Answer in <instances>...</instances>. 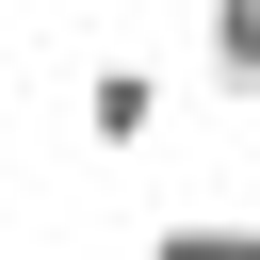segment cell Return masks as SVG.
Wrapping results in <instances>:
<instances>
[{
    "instance_id": "1",
    "label": "cell",
    "mask_w": 260,
    "mask_h": 260,
    "mask_svg": "<svg viewBox=\"0 0 260 260\" xmlns=\"http://www.w3.org/2000/svg\"><path fill=\"white\" fill-rule=\"evenodd\" d=\"M81 146H114V162L162 146V81H146V65H98V81H81Z\"/></svg>"
},
{
    "instance_id": "3",
    "label": "cell",
    "mask_w": 260,
    "mask_h": 260,
    "mask_svg": "<svg viewBox=\"0 0 260 260\" xmlns=\"http://www.w3.org/2000/svg\"><path fill=\"white\" fill-rule=\"evenodd\" d=\"M244 244H260L244 211H162V228H146V260H244Z\"/></svg>"
},
{
    "instance_id": "2",
    "label": "cell",
    "mask_w": 260,
    "mask_h": 260,
    "mask_svg": "<svg viewBox=\"0 0 260 260\" xmlns=\"http://www.w3.org/2000/svg\"><path fill=\"white\" fill-rule=\"evenodd\" d=\"M211 98L260 114V0H211Z\"/></svg>"
}]
</instances>
